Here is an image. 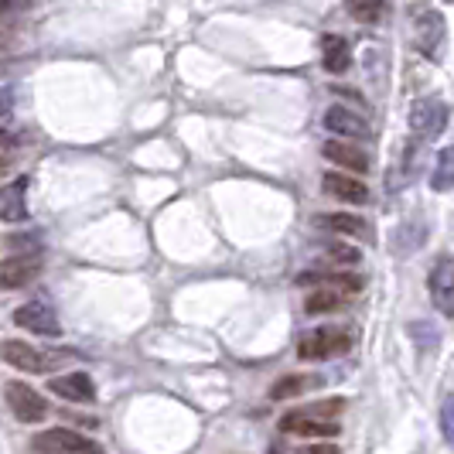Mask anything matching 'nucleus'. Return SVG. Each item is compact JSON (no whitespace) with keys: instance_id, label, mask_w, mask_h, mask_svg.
Listing matches in <instances>:
<instances>
[{"instance_id":"f257e3e1","label":"nucleus","mask_w":454,"mask_h":454,"mask_svg":"<svg viewBox=\"0 0 454 454\" xmlns=\"http://www.w3.org/2000/svg\"><path fill=\"white\" fill-rule=\"evenodd\" d=\"M348 348H352V335L348 332H341V328H318V332L301 339L297 356L308 359V363H325V359L345 356Z\"/></svg>"},{"instance_id":"f03ea898","label":"nucleus","mask_w":454,"mask_h":454,"mask_svg":"<svg viewBox=\"0 0 454 454\" xmlns=\"http://www.w3.org/2000/svg\"><path fill=\"white\" fill-rule=\"evenodd\" d=\"M444 38H448L444 14L431 11V7H417L413 11V45L420 48L427 59H437L441 48H444Z\"/></svg>"},{"instance_id":"7ed1b4c3","label":"nucleus","mask_w":454,"mask_h":454,"mask_svg":"<svg viewBox=\"0 0 454 454\" xmlns=\"http://www.w3.org/2000/svg\"><path fill=\"white\" fill-rule=\"evenodd\" d=\"M31 448L38 454H103L90 437L68 431V427H48V431L35 434Z\"/></svg>"},{"instance_id":"20e7f679","label":"nucleus","mask_w":454,"mask_h":454,"mask_svg":"<svg viewBox=\"0 0 454 454\" xmlns=\"http://www.w3.org/2000/svg\"><path fill=\"white\" fill-rule=\"evenodd\" d=\"M4 396H7L11 413H14L21 424H42L48 417V400L38 389H31L27 383H21V380L7 383V387H4Z\"/></svg>"},{"instance_id":"39448f33","label":"nucleus","mask_w":454,"mask_h":454,"mask_svg":"<svg viewBox=\"0 0 454 454\" xmlns=\"http://www.w3.org/2000/svg\"><path fill=\"white\" fill-rule=\"evenodd\" d=\"M448 103L444 99H417L413 103V114H410V127L417 140H437L448 127Z\"/></svg>"},{"instance_id":"423d86ee","label":"nucleus","mask_w":454,"mask_h":454,"mask_svg":"<svg viewBox=\"0 0 454 454\" xmlns=\"http://www.w3.org/2000/svg\"><path fill=\"white\" fill-rule=\"evenodd\" d=\"M427 291H431L434 308H437L441 315L454 318V260L451 256H444V260L434 263L431 277H427Z\"/></svg>"},{"instance_id":"0eeeda50","label":"nucleus","mask_w":454,"mask_h":454,"mask_svg":"<svg viewBox=\"0 0 454 454\" xmlns=\"http://www.w3.org/2000/svg\"><path fill=\"white\" fill-rule=\"evenodd\" d=\"M14 325L24 328V332H35V335H48V339H59L62 335V325L55 318V311L42 304V301H31V304H21L14 311Z\"/></svg>"},{"instance_id":"6e6552de","label":"nucleus","mask_w":454,"mask_h":454,"mask_svg":"<svg viewBox=\"0 0 454 454\" xmlns=\"http://www.w3.org/2000/svg\"><path fill=\"white\" fill-rule=\"evenodd\" d=\"M280 431L284 434H297V437H335L341 431L339 420H328V417H315V413H304V410H294L280 420Z\"/></svg>"},{"instance_id":"1a4fd4ad","label":"nucleus","mask_w":454,"mask_h":454,"mask_svg":"<svg viewBox=\"0 0 454 454\" xmlns=\"http://www.w3.org/2000/svg\"><path fill=\"white\" fill-rule=\"evenodd\" d=\"M42 273V263L38 256H4L0 260V291H18V287H27L35 277Z\"/></svg>"},{"instance_id":"9d476101","label":"nucleus","mask_w":454,"mask_h":454,"mask_svg":"<svg viewBox=\"0 0 454 454\" xmlns=\"http://www.w3.org/2000/svg\"><path fill=\"white\" fill-rule=\"evenodd\" d=\"M0 359L7 365H14V369H21V372H45L48 369L45 352H38L35 345H27V341H21V339L0 341Z\"/></svg>"},{"instance_id":"9b49d317","label":"nucleus","mask_w":454,"mask_h":454,"mask_svg":"<svg viewBox=\"0 0 454 454\" xmlns=\"http://www.w3.org/2000/svg\"><path fill=\"white\" fill-rule=\"evenodd\" d=\"M321 184H325V192H328L332 199H339V202H348V205L369 202V188H365V182H359V178L348 175V171H328V175L321 178Z\"/></svg>"},{"instance_id":"f8f14e48","label":"nucleus","mask_w":454,"mask_h":454,"mask_svg":"<svg viewBox=\"0 0 454 454\" xmlns=\"http://www.w3.org/2000/svg\"><path fill=\"white\" fill-rule=\"evenodd\" d=\"M48 389L62 400H72V403H92L96 400V387H92L90 372H66V376H55L48 380Z\"/></svg>"},{"instance_id":"ddd939ff","label":"nucleus","mask_w":454,"mask_h":454,"mask_svg":"<svg viewBox=\"0 0 454 454\" xmlns=\"http://www.w3.org/2000/svg\"><path fill=\"white\" fill-rule=\"evenodd\" d=\"M321 154L332 160V164H339L341 171H348V175H363V171H369V158H365L352 140H328V144L321 147Z\"/></svg>"},{"instance_id":"4468645a","label":"nucleus","mask_w":454,"mask_h":454,"mask_svg":"<svg viewBox=\"0 0 454 454\" xmlns=\"http://www.w3.org/2000/svg\"><path fill=\"white\" fill-rule=\"evenodd\" d=\"M325 130L345 137V140H372V130L365 127L363 116L348 114L345 106H332V110L325 114Z\"/></svg>"},{"instance_id":"2eb2a0df","label":"nucleus","mask_w":454,"mask_h":454,"mask_svg":"<svg viewBox=\"0 0 454 454\" xmlns=\"http://www.w3.org/2000/svg\"><path fill=\"white\" fill-rule=\"evenodd\" d=\"M0 219L4 223H21L27 219V178H14L0 188Z\"/></svg>"},{"instance_id":"dca6fc26","label":"nucleus","mask_w":454,"mask_h":454,"mask_svg":"<svg viewBox=\"0 0 454 454\" xmlns=\"http://www.w3.org/2000/svg\"><path fill=\"white\" fill-rule=\"evenodd\" d=\"M311 223L325 232H335V236H365L369 239V223L363 215H352V212H325V215H315Z\"/></svg>"},{"instance_id":"f3484780","label":"nucleus","mask_w":454,"mask_h":454,"mask_svg":"<svg viewBox=\"0 0 454 454\" xmlns=\"http://www.w3.org/2000/svg\"><path fill=\"white\" fill-rule=\"evenodd\" d=\"M301 284H318V287H335L341 294H359L363 291V277L359 273H301Z\"/></svg>"},{"instance_id":"a211bd4d","label":"nucleus","mask_w":454,"mask_h":454,"mask_svg":"<svg viewBox=\"0 0 454 454\" xmlns=\"http://www.w3.org/2000/svg\"><path fill=\"white\" fill-rule=\"evenodd\" d=\"M321 59H325V68H328V72H345L348 62H352L348 42L339 38V35H325V38H321Z\"/></svg>"},{"instance_id":"6ab92c4d","label":"nucleus","mask_w":454,"mask_h":454,"mask_svg":"<svg viewBox=\"0 0 454 454\" xmlns=\"http://www.w3.org/2000/svg\"><path fill=\"white\" fill-rule=\"evenodd\" d=\"M345 301H348V294H341L335 287H318V291L308 294L304 311H308V315H332V311H339Z\"/></svg>"},{"instance_id":"aec40b11","label":"nucleus","mask_w":454,"mask_h":454,"mask_svg":"<svg viewBox=\"0 0 454 454\" xmlns=\"http://www.w3.org/2000/svg\"><path fill=\"white\" fill-rule=\"evenodd\" d=\"M431 188L434 192H451L454 188V144L444 147V151L437 154V160H434Z\"/></svg>"},{"instance_id":"412c9836","label":"nucleus","mask_w":454,"mask_h":454,"mask_svg":"<svg viewBox=\"0 0 454 454\" xmlns=\"http://www.w3.org/2000/svg\"><path fill=\"white\" fill-rule=\"evenodd\" d=\"M315 380H304V376H297V372H291V376H280L277 383H273L270 389V400H297L304 389L311 387Z\"/></svg>"},{"instance_id":"4be33fe9","label":"nucleus","mask_w":454,"mask_h":454,"mask_svg":"<svg viewBox=\"0 0 454 454\" xmlns=\"http://www.w3.org/2000/svg\"><path fill=\"white\" fill-rule=\"evenodd\" d=\"M345 7H348V14H352L356 21L372 24V21H380V18H383L387 0H345Z\"/></svg>"},{"instance_id":"5701e85b","label":"nucleus","mask_w":454,"mask_h":454,"mask_svg":"<svg viewBox=\"0 0 454 454\" xmlns=\"http://www.w3.org/2000/svg\"><path fill=\"white\" fill-rule=\"evenodd\" d=\"M325 256H328L332 263H339V267H352V263L363 260V253L356 250V247H348V243H328V247H325Z\"/></svg>"},{"instance_id":"b1692460","label":"nucleus","mask_w":454,"mask_h":454,"mask_svg":"<svg viewBox=\"0 0 454 454\" xmlns=\"http://www.w3.org/2000/svg\"><path fill=\"white\" fill-rule=\"evenodd\" d=\"M410 339H413L420 348H424V352H427V348H434V345L441 341V335H437V328H431V325L413 321V325H410Z\"/></svg>"},{"instance_id":"393cba45","label":"nucleus","mask_w":454,"mask_h":454,"mask_svg":"<svg viewBox=\"0 0 454 454\" xmlns=\"http://www.w3.org/2000/svg\"><path fill=\"white\" fill-rule=\"evenodd\" d=\"M441 434H444L448 444H454V403L451 400H444V407H441Z\"/></svg>"},{"instance_id":"a878e982","label":"nucleus","mask_w":454,"mask_h":454,"mask_svg":"<svg viewBox=\"0 0 454 454\" xmlns=\"http://www.w3.org/2000/svg\"><path fill=\"white\" fill-rule=\"evenodd\" d=\"M35 0H0V21L4 18H14V14H24Z\"/></svg>"},{"instance_id":"bb28decb","label":"nucleus","mask_w":454,"mask_h":454,"mask_svg":"<svg viewBox=\"0 0 454 454\" xmlns=\"http://www.w3.org/2000/svg\"><path fill=\"white\" fill-rule=\"evenodd\" d=\"M297 454H341L339 448H335V444H311V448H304V451H297Z\"/></svg>"},{"instance_id":"cd10ccee","label":"nucleus","mask_w":454,"mask_h":454,"mask_svg":"<svg viewBox=\"0 0 454 454\" xmlns=\"http://www.w3.org/2000/svg\"><path fill=\"white\" fill-rule=\"evenodd\" d=\"M14 110V96H11V90H0V116H7Z\"/></svg>"},{"instance_id":"c85d7f7f","label":"nucleus","mask_w":454,"mask_h":454,"mask_svg":"<svg viewBox=\"0 0 454 454\" xmlns=\"http://www.w3.org/2000/svg\"><path fill=\"white\" fill-rule=\"evenodd\" d=\"M11 144V134H7V127H0V151Z\"/></svg>"},{"instance_id":"c756f323","label":"nucleus","mask_w":454,"mask_h":454,"mask_svg":"<svg viewBox=\"0 0 454 454\" xmlns=\"http://www.w3.org/2000/svg\"><path fill=\"white\" fill-rule=\"evenodd\" d=\"M4 171H7V160H0V175H4Z\"/></svg>"},{"instance_id":"7c9ffc66","label":"nucleus","mask_w":454,"mask_h":454,"mask_svg":"<svg viewBox=\"0 0 454 454\" xmlns=\"http://www.w3.org/2000/svg\"><path fill=\"white\" fill-rule=\"evenodd\" d=\"M448 4H454V0H448Z\"/></svg>"}]
</instances>
